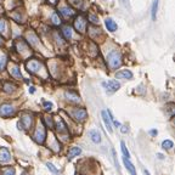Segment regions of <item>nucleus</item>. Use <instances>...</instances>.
Here are the masks:
<instances>
[{
	"label": "nucleus",
	"mask_w": 175,
	"mask_h": 175,
	"mask_svg": "<svg viewBox=\"0 0 175 175\" xmlns=\"http://www.w3.org/2000/svg\"><path fill=\"white\" fill-rule=\"evenodd\" d=\"M123 162H124V167H125L127 170L130 173V175H136V170H135V168H134L133 163L130 162V159H128V158H125V157H123Z\"/></svg>",
	"instance_id": "nucleus-14"
},
{
	"label": "nucleus",
	"mask_w": 175,
	"mask_h": 175,
	"mask_svg": "<svg viewBox=\"0 0 175 175\" xmlns=\"http://www.w3.org/2000/svg\"><path fill=\"white\" fill-rule=\"evenodd\" d=\"M157 9H158V0H153V4H152V19L154 21L157 16Z\"/></svg>",
	"instance_id": "nucleus-22"
},
{
	"label": "nucleus",
	"mask_w": 175,
	"mask_h": 175,
	"mask_svg": "<svg viewBox=\"0 0 175 175\" xmlns=\"http://www.w3.org/2000/svg\"><path fill=\"white\" fill-rule=\"evenodd\" d=\"M66 99L68 101H71V102H74V104H78V102L80 101V97L73 91H67L66 92Z\"/></svg>",
	"instance_id": "nucleus-15"
},
{
	"label": "nucleus",
	"mask_w": 175,
	"mask_h": 175,
	"mask_svg": "<svg viewBox=\"0 0 175 175\" xmlns=\"http://www.w3.org/2000/svg\"><path fill=\"white\" fill-rule=\"evenodd\" d=\"M122 131H123V133H127V131H128V128H127V127H122Z\"/></svg>",
	"instance_id": "nucleus-37"
},
{
	"label": "nucleus",
	"mask_w": 175,
	"mask_h": 175,
	"mask_svg": "<svg viewBox=\"0 0 175 175\" xmlns=\"http://www.w3.org/2000/svg\"><path fill=\"white\" fill-rule=\"evenodd\" d=\"M107 63L109 66V68L116 69L122 65V56L120 53L117 50H112L111 53H108L107 55Z\"/></svg>",
	"instance_id": "nucleus-1"
},
{
	"label": "nucleus",
	"mask_w": 175,
	"mask_h": 175,
	"mask_svg": "<svg viewBox=\"0 0 175 175\" xmlns=\"http://www.w3.org/2000/svg\"><path fill=\"white\" fill-rule=\"evenodd\" d=\"M51 21H53V23L56 24V26L61 24V19H60V17H58V15H57L56 12L53 14V16H51Z\"/></svg>",
	"instance_id": "nucleus-27"
},
{
	"label": "nucleus",
	"mask_w": 175,
	"mask_h": 175,
	"mask_svg": "<svg viewBox=\"0 0 175 175\" xmlns=\"http://www.w3.org/2000/svg\"><path fill=\"white\" fill-rule=\"evenodd\" d=\"M101 117H102V120H104L105 127L107 128V130H108L109 133H112V131H113V129H112V122H111V119H109L108 113H107L106 111H102V112H101Z\"/></svg>",
	"instance_id": "nucleus-10"
},
{
	"label": "nucleus",
	"mask_w": 175,
	"mask_h": 175,
	"mask_svg": "<svg viewBox=\"0 0 175 175\" xmlns=\"http://www.w3.org/2000/svg\"><path fill=\"white\" fill-rule=\"evenodd\" d=\"M143 173H145V175H148V171H147V170H145Z\"/></svg>",
	"instance_id": "nucleus-39"
},
{
	"label": "nucleus",
	"mask_w": 175,
	"mask_h": 175,
	"mask_svg": "<svg viewBox=\"0 0 175 175\" xmlns=\"http://www.w3.org/2000/svg\"><path fill=\"white\" fill-rule=\"evenodd\" d=\"M10 158H11V154H10V151L5 147H1L0 148V163L3 164H6Z\"/></svg>",
	"instance_id": "nucleus-8"
},
{
	"label": "nucleus",
	"mask_w": 175,
	"mask_h": 175,
	"mask_svg": "<svg viewBox=\"0 0 175 175\" xmlns=\"http://www.w3.org/2000/svg\"><path fill=\"white\" fill-rule=\"evenodd\" d=\"M111 122L113 123V125H115V127H117V128H119V127H122V125H120V123H119V122H117V120H115V119H112Z\"/></svg>",
	"instance_id": "nucleus-34"
},
{
	"label": "nucleus",
	"mask_w": 175,
	"mask_h": 175,
	"mask_svg": "<svg viewBox=\"0 0 175 175\" xmlns=\"http://www.w3.org/2000/svg\"><path fill=\"white\" fill-rule=\"evenodd\" d=\"M3 175H15V169L14 168H9V169H6L4 171Z\"/></svg>",
	"instance_id": "nucleus-31"
},
{
	"label": "nucleus",
	"mask_w": 175,
	"mask_h": 175,
	"mask_svg": "<svg viewBox=\"0 0 175 175\" xmlns=\"http://www.w3.org/2000/svg\"><path fill=\"white\" fill-rule=\"evenodd\" d=\"M89 19H90L92 23H99V18H97L96 16H94V15H90V16H89Z\"/></svg>",
	"instance_id": "nucleus-32"
},
{
	"label": "nucleus",
	"mask_w": 175,
	"mask_h": 175,
	"mask_svg": "<svg viewBox=\"0 0 175 175\" xmlns=\"http://www.w3.org/2000/svg\"><path fill=\"white\" fill-rule=\"evenodd\" d=\"M33 139L38 143H43L45 141V139H46V131H45V128L43 125V123H39V125L37 127L35 133H34V135H33Z\"/></svg>",
	"instance_id": "nucleus-3"
},
{
	"label": "nucleus",
	"mask_w": 175,
	"mask_h": 175,
	"mask_svg": "<svg viewBox=\"0 0 175 175\" xmlns=\"http://www.w3.org/2000/svg\"><path fill=\"white\" fill-rule=\"evenodd\" d=\"M116 78L117 79H131L133 73L128 69H122V71H118L116 73Z\"/></svg>",
	"instance_id": "nucleus-11"
},
{
	"label": "nucleus",
	"mask_w": 175,
	"mask_h": 175,
	"mask_svg": "<svg viewBox=\"0 0 175 175\" xmlns=\"http://www.w3.org/2000/svg\"><path fill=\"white\" fill-rule=\"evenodd\" d=\"M81 153V150L79 148V147H72L71 150H69V152H68V161H72L74 157H77V156H79V154Z\"/></svg>",
	"instance_id": "nucleus-17"
},
{
	"label": "nucleus",
	"mask_w": 175,
	"mask_h": 175,
	"mask_svg": "<svg viewBox=\"0 0 175 175\" xmlns=\"http://www.w3.org/2000/svg\"><path fill=\"white\" fill-rule=\"evenodd\" d=\"M34 123V118L32 115H28V113H24V115L21 117V120H19L17 123V128L18 129H24V130H28L30 127H32V124Z\"/></svg>",
	"instance_id": "nucleus-2"
},
{
	"label": "nucleus",
	"mask_w": 175,
	"mask_h": 175,
	"mask_svg": "<svg viewBox=\"0 0 175 175\" xmlns=\"http://www.w3.org/2000/svg\"><path fill=\"white\" fill-rule=\"evenodd\" d=\"M119 1L124 5V6H129V3H128V0H119Z\"/></svg>",
	"instance_id": "nucleus-35"
},
{
	"label": "nucleus",
	"mask_w": 175,
	"mask_h": 175,
	"mask_svg": "<svg viewBox=\"0 0 175 175\" xmlns=\"http://www.w3.org/2000/svg\"><path fill=\"white\" fill-rule=\"evenodd\" d=\"M27 39H28V43L33 46H38L40 43H39V39L38 37L34 34V33H28L27 34Z\"/></svg>",
	"instance_id": "nucleus-16"
},
{
	"label": "nucleus",
	"mask_w": 175,
	"mask_h": 175,
	"mask_svg": "<svg viewBox=\"0 0 175 175\" xmlns=\"http://www.w3.org/2000/svg\"><path fill=\"white\" fill-rule=\"evenodd\" d=\"M46 167H48V168L51 170V173H53L54 175H58V174H60V171H58V170L55 168V166H54L53 163H46Z\"/></svg>",
	"instance_id": "nucleus-28"
},
{
	"label": "nucleus",
	"mask_w": 175,
	"mask_h": 175,
	"mask_svg": "<svg viewBox=\"0 0 175 175\" xmlns=\"http://www.w3.org/2000/svg\"><path fill=\"white\" fill-rule=\"evenodd\" d=\"M6 62H7V57L5 55H1L0 56V71H3L6 66Z\"/></svg>",
	"instance_id": "nucleus-26"
},
{
	"label": "nucleus",
	"mask_w": 175,
	"mask_h": 175,
	"mask_svg": "<svg viewBox=\"0 0 175 175\" xmlns=\"http://www.w3.org/2000/svg\"><path fill=\"white\" fill-rule=\"evenodd\" d=\"M60 12L65 17H72L74 15V11L72 10L71 7H68V6H63V7H61L60 9Z\"/></svg>",
	"instance_id": "nucleus-18"
},
{
	"label": "nucleus",
	"mask_w": 175,
	"mask_h": 175,
	"mask_svg": "<svg viewBox=\"0 0 175 175\" xmlns=\"http://www.w3.org/2000/svg\"><path fill=\"white\" fill-rule=\"evenodd\" d=\"M23 175H29V174L28 173H23Z\"/></svg>",
	"instance_id": "nucleus-40"
},
{
	"label": "nucleus",
	"mask_w": 175,
	"mask_h": 175,
	"mask_svg": "<svg viewBox=\"0 0 175 175\" xmlns=\"http://www.w3.org/2000/svg\"><path fill=\"white\" fill-rule=\"evenodd\" d=\"M27 71L28 72H30V73H37V72L40 69V62L38 60H30V61H28L27 62Z\"/></svg>",
	"instance_id": "nucleus-7"
},
{
	"label": "nucleus",
	"mask_w": 175,
	"mask_h": 175,
	"mask_svg": "<svg viewBox=\"0 0 175 175\" xmlns=\"http://www.w3.org/2000/svg\"><path fill=\"white\" fill-rule=\"evenodd\" d=\"M44 108L46 111H50L51 108H53V104H51V102H44Z\"/></svg>",
	"instance_id": "nucleus-33"
},
{
	"label": "nucleus",
	"mask_w": 175,
	"mask_h": 175,
	"mask_svg": "<svg viewBox=\"0 0 175 175\" xmlns=\"http://www.w3.org/2000/svg\"><path fill=\"white\" fill-rule=\"evenodd\" d=\"M73 117L76 118V120L78 122H81L86 118V111L83 109V108H77L73 111Z\"/></svg>",
	"instance_id": "nucleus-9"
},
{
	"label": "nucleus",
	"mask_w": 175,
	"mask_h": 175,
	"mask_svg": "<svg viewBox=\"0 0 175 175\" xmlns=\"http://www.w3.org/2000/svg\"><path fill=\"white\" fill-rule=\"evenodd\" d=\"M62 33H63V35H65V38L66 39H71L72 38V28L69 27V26H65L63 28H62Z\"/></svg>",
	"instance_id": "nucleus-21"
},
{
	"label": "nucleus",
	"mask_w": 175,
	"mask_h": 175,
	"mask_svg": "<svg viewBox=\"0 0 175 175\" xmlns=\"http://www.w3.org/2000/svg\"><path fill=\"white\" fill-rule=\"evenodd\" d=\"M90 138H91V140H92L94 143H100L101 142V135H100V133L96 131V130L90 131Z\"/></svg>",
	"instance_id": "nucleus-19"
},
{
	"label": "nucleus",
	"mask_w": 175,
	"mask_h": 175,
	"mask_svg": "<svg viewBox=\"0 0 175 175\" xmlns=\"http://www.w3.org/2000/svg\"><path fill=\"white\" fill-rule=\"evenodd\" d=\"M3 43H4V40H3L1 37H0V45H3Z\"/></svg>",
	"instance_id": "nucleus-38"
},
{
	"label": "nucleus",
	"mask_w": 175,
	"mask_h": 175,
	"mask_svg": "<svg viewBox=\"0 0 175 175\" xmlns=\"http://www.w3.org/2000/svg\"><path fill=\"white\" fill-rule=\"evenodd\" d=\"M173 141L171 140H164L163 141V143H162V147L164 148V150H170V148H173Z\"/></svg>",
	"instance_id": "nucleus-25"
},
{
	"label": "nucleus",
	"mask_w": 175,
	"mask_h": 175,
	"mask_svg": "<svg viewBox=\"0 0 175 175\" xmlns=\"http://www.w3.org/2000/svg\"><path fill=\"white\" fill-rule=\"evenodd\" d=\"M4 90L5 92H9V94H11V92H14L16 90V86L14 84H10V83H5L4 84Z\"/></svg>",
	"instance_id": "nucleus-23"
},
{
	"label": "nucleus",
	"mask_w": 175,
	"mask_h": 175,
	"mask_svg": "<svg viewBox=\"0 0 175 175\" xmlns=\"http://www.w3.org/2000/svg\"><path fill=\"white\" fill-rule=\"evenodd\" d=\"M6 30V23L4 19H0V33H5Z\"/></svg>",
	"instance_id": "nucleus-30"
},
{
	"label": "nucleus",
	"mask_w": 175,
	"mask_h": 175,
	"mask_svg": "<svg viewBox=\"0 0 175 175\" xmlns=\"http://www.w3.org/2000/svg\"><path fill=\"white\" fill-rule=\"evenodd\" d=\"M85 27H86V19L83 16H78L74 21V28L77 29V32L79 33H84L85 32Z\"/></svg>",
	"instance_id": "nucleus-5"
},
{
	"label": "nucleus",
	"mask_w": 175,
	"mask_h": 175,
	"mask_svg": "<svg viewBox=\"0 0 175 175\" xmlns=\"http://www.w3.org/2000/svg\"><path fill=\"white\" fill-rule=\"evenodd\" d=\"M120 148H122V152H123V154H124V157L125 158H130V154H129V151H128V148L125 147V142L124 141H122L120 142Z\"/></svg>",
	"instance_id": "nucleus-24"
},
{
	"label": "nucleus",
	"mask_w": 175,
	"mask_h": 175,
	"mask_svg": "<svg viewBox=\"0 0 175 175\" xmlns=\"http://www.w3.org/2000/svg\"><path fill=\"white\" fill-rule=\"evenodd\" d=\"M9 71H10V73H11L12 77H15V78H17V79H21V78H22L21 71H19V67H18L17 65H10Z\"/></svg>",
	"instance_id": "nucleus-12"
},
{
	"label": "nucleus",
	"mask_w": 175,
	"mask_h": 175,
	"mask_svg": "<svg viewBox=\"0 0 175 175\" xmlns=\"http://www.w3.org/2000/svg\"><path fill=\"white\" fill-rule=\"evenodd\" d=\"M56 127H57L58 133H67V127H66V124L62 122V119H61V118L57 119V122H56Z\"/></svg>",
	"instance_id": "nucleus-20"
},
{
	"label": "nucleus",
	"mask_w": 175,
	"mask_h": 175,
	"mask_svg": "<svg viewBox=\"0 0 175 175\" xmlns=\"http://www.w3.org/2000/svg\"><path fill=\"white\" fill-rule=\"evenodd\" d=\"M15 113V107L10 104H4L3 106H0V116L7 117V116H12Z\"/></svg>",
	"instance_id": "nucleus-6"
},
{
	"label": "nucleus",
	"mask_w": 175,
	"mask_h": 175,
	"mask_svg": "<svg viewBox=\"0 0 175 175\" xmlns=\"http://www.w3.org/2000/svg\"><path fill=\"white\" fill-rule=\"evenodd\" d=\"M17 45H18V51H19V53H23V51H26V50L28 49L27 45H26L23 42H18Z\"/></svg>",
	"instance_id": "nucleus-29"
},
{
	"label": "nucleus",
	"mask_w": 175,
	"mask_h": 175,
	"mask_svg": "<svg viewBox=\"0 0 175 175\" xmlns=\"http://www.w3.org/2000/svg\"><path fill=\"white\" fill-rule=\"evenodd\" d=\"M150 134H151V136H156V135H157V130H154V129H153V130L150 131Z\"/></svg>",
	"instance_id": "nucleus-36"
},
{
	"label": "nucleus",
	"mask_w": 175,
	"mask_h": 175,
	"mask_svg": "<svg viewBox=\"0 0 175 175\" xmlns=\"http://www.w3.org/2000/svg\"><path fill=\"white\" fill-rule=\"evenodd\" d=\"M102 86H104V89L109 92V94H113V92H116L120 85L117 80H108V81H102Z\"/></svg>",
	"instance_id": "nucleus-4"
},
{
	"label": "nucleus",
	"mask_w": 175,
	"mask_h": 175,
	"mask_svg": "<svg viewBox=\"0 0 175 175\" xmlns=\"http://www.w3.org/2000/svg\"><path fill=\"white\" fill-rule=\"evenodd\" d=\"M105 26H106L107 30H109V32H116L117 28H118L117 23L113 21L112 18H106V19H105Z\"/></svg>",
	"instance_id": "nucleus-13"
}]
</instances>
